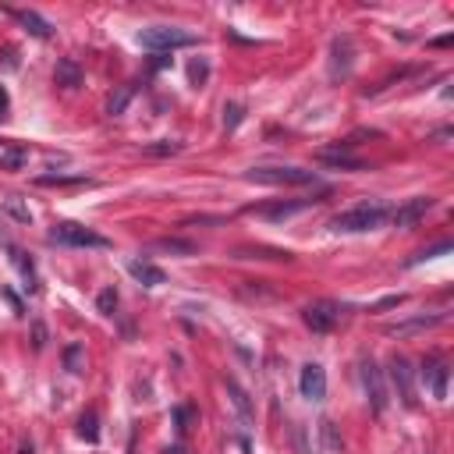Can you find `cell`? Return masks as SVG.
Returning a JSON list of instances; mask_svg holds the SVG:
<instances>
[{"label":"cell","instance_id":"obj_1","mask_svg":"<svg viewBox=\"0 0 454 454\" xmlns=\"http://www.w3.org/2000/svg\"><path fill=\"white\" fill-rule=\"evenodd\" d=\"M390 216V209L383 202H362L355 209H345V213H337L330 220V227L337 235H359V231H373V227H380L383 220Z\"/></svg>","mask_w":454,"mask_h":454},{"label":"cell","instance_id":"obj_2","mask_svg":"<svg viewBox=\"0 0 454 454\" xmlns=\"http://www.w3.org/2000/svg\"><path fill=\"white\" fill-rule=\"evenodd\" d=\"M139 46L153 50V53H170V50H181V46H195V36L174 25H149L139 32Z\"/></svg>","mask_w":454,"mask_h":454},{"label":"cell","instance_id":"obj_3","mask_svg":"<svg viewBox=\"0 0 454 454\" xmlns=\"http://www.w3.org/2000/svg\"><path fill=\"white\" fill-rule=\"evenodd\" d=\"M245 181L256 185H316V170L305 167H252L245 170Z\"/></svg>","mask_w":454,"mask_h":454},{"label":"cell","instance_id":"obj_4","mask_svg":"<svg viewBox=\"0 0 454 454\" xmlns=\"http://www.w3.org/2000/svg\"><path fill=\"white\" fill-rule=\"evenodd\" d=\"M50 242L57 245H71V249H110V242L96 231H89V227L82 223H71V220H61L50 227Z\"/></svg>","mask_w":454,"mask_h":454},{"label":"cell","instance_id":"obj_5","mask_svg":"<svg viewBox=\"0 0 454 454\" xmlns=\"http://www.w3.org/2000/svg\"><path fill=\"white\" fill-rule=\"evenodd\" d=\"M390 383L397 390V397H401L405 408H415L419 405V394H415V369L405 355H394L390 359Z\"/></svg>","mask_w":454,"mask_h":454},{"label":"cell","instance_id":"obj_6","mask_svg":"<svg viewBox=\"0 0 454 454\" xmlns=\"http://www.w3.org/2000/svg\"><path fill=\"white\" fill-rule=\"evenodd\" d=\"M340 316H345V309H340L337 302H326V298L302 309V319H305V326H309L312 333H330V330L340 323Z\"/></svg>","mask_w":454,"mask_h":454},{"label":"cell","instance_id":"obj_7","mask_svg":"<svg viewBox=\"0 0 454 454\" xmlns=\"http://www.w3.org/2000/svg\"><path fill=\"white\" fill-rule=\"evenodd\" d=\"M355 68V39L352 36H337L330 43V78L340 82V78H348Z\"/></svg>","mask_w":454,"mask_h":454},{"label":"cell","instance_id":"obj_8","mask_svg":"<svg viewBox=\"0 0 454 454\" xmlns=\"http://www.w3.org/2000/svg\"><path fill=\"white\" fill-rule=\"evenodd\" d=\"M362 387H366V397H369V408L376 415H383V408H387V383H383V369L373 359L362 362Z\"/></svg>","mask_w":454,"mask_h":454},{"label":"cell","instance_id":"obj_9","mask_svg":"<svg viewBox=\"0 0 454 454\" xmlns=\"http://www.w3.org/2000/svg\"><path fill=\"white\" fill-rule=\"evenodd\" d=\"M298 390L305 401H323L326 397V373L319 362H305L302 373H298Z\"/></svg>","mask_w":454,"mask_h":454},{"label":"cell","instance_id":"obj_10","mask_svg":"<svg viewBox=\"0 0 454 454\" xmlns=\"http://www.w3.org/2000/svg\"><path fill=\"white\" fill-rule=\"evenodd\" d=\"M429 209H433V195H415V199H408L405 206L390 209L387 220H394V227H412V223H419Z\"/></svg>","mask_w":454,"mask_h":454},{"label":"cell","instance_id":"obj_11","mask_svg":"<svg viewBox=\"0 0 454 454\" xmlns=\"http://www.w3.org/2000/svg\"><path fill=\"white\" fill-rule=\"evenodd\" d=\"M348 146H355V142H340V146L319 149L316 156H319L323 163L337 167V170H362V160H359V156H352V153H348Z\"/></svg>","mask_w":454,"mask_h":454},{"label":"cell","instance_id":"obj_12","mask_svg":"<svg viewBox=\"0 0 454 454\" xmlns=\"http://www.w3.org/2000/svg\"><path fill=\"white\" fill-rule=\"evenodd\" d=\"M447 376H450V369H447V362H436V359H429V362H422V380L429 383V390H433V397H447Z\"/></svg>","mask_w":454,"mask_h":454},{"label":"cell","instance_id":"obj_13","mask_svg":"<svg viewBox=\"0 0 454 454\" xmlns=\"http://www.w3.org/2000/svg\"><path fill=\"white\" fill-rule=\"evenodd\" d=\"M443 323V312H433V316H415V319H405V323H394L387 326V337H408V333H422L429 326H440Z\"/></svg>","mask_w":454,"mask_h":454},{"label":"cell","instance_id":"obj_14","mask_svg":"<svg viewBox=\"0 0 454 454\" xmlns=\"http://www.w3.org/2000/svg\"><path fill=\"white\" fill-rule=\"evenodd\" d=\"M128 273H132L139 284H146V288H160V284H167V273H163L160 266L146 263V259H132V263H128Z\"/></svg>","mask_w":454,"mask_h":454},{"label":"cell","instance_id":"obj_15","mask_svg":"<svg viewBox=\"0 0 454 454\" xmlns=\"http://www.w3.org/2000/svg\"><path fill=\"white\" fill-rule=\"evenodd\" d=\"M312 202H319V199H291V202H277V206H263V209H259V216H270V220H288V216H295V213L309 209Z\"/></svg>","mask_w":454,"mask_h":454},{"label":"cell","instance_id":"obj_16","mask_svg":"<svg viewBox=\"0 0 454 454\" xmlns=\"http://www.w3.org/2000/svg\"><path fill=\"white\" fill-rule=\"evenodd\" d=\"M135 92H139V82H128V85H121L118 92H114L106 99V114H110V118H121V114L128 110V103L135 99Z\"/></svg>","mask_w":454,"mask_h":454},{"label":"cell","instance_id":"obj_17","mask_svg":"<svg viewBox=\"0 0 454 454\" xmlns=\"http://www.w3.org/2000/svg\"><path fill=\"white\" fill-rule=\"evenodd\" d=\"M53 78H57V85H64V89L82 85V68H78V61H71V57H64V61H57Z\"/></svg>","mask_w":454,"mask_h":454},{"label":"cell","instance_id":"obj_18","mask_svg":"<svg viewBox=\"0 0 454 454\" xmlns=\"http://www.w3.org/2000/svg\"><path fill=\"white\" fill-rule=\"evenodd\" d=\"M18 22L29 29V36H36V39H50L53 36V25L43 18V15H36V11H18Z\"/></svg>","mask_w":454,"mask_h":454},{"label":"cell","instance_id":"obj_19","mask_svg":"<svg viewBox=\"0 0 454 454\" xmlns=\"http://www.w3.org/2000/svg\"><path fill=\"white\" fill-rule=\"evenodd\" d=\"M227 387V394H231V405L238 408V415H242V422H252V401H249V394L235 383V380H227L223 383Z\"/></svg>","mask_w":454,"mask_h":454},{"label":"cell","instance_id":"obj_20","mask_svg":"<svg viewBox=\"0 0 454 454\" xmlns=\"http://www.w3.org/2000/svg\"><path fill=\"white\" fill-rule=\"evenodd\" d=\"M153 249L156 252H170V256H195V245L185 242V238H160V242H153Z\"/></svg>","mask_w":454,"mask_h":454},{"label":"cell","instance_id":"obj_21","mask_svg":"<svg viewBox=\"0 0 454 454\" xmlns=\"http://www.w3.org/2000/svg\"><path fill=\"white\" fill-rule=\"evenodd\" d=\"M11 259H15L18 273L25 277V288H29V291H36V266H32V259H29L22 249H15V245H11Z\"/></svg>","mask_w":454,"mask_h":454},{"label":"cell","instance_id":"obj_22","mask_svg":"<svg viewBox=\"0 0 454 454\" xmlns=\"http://www.w3.org/2000/svg\"><path fill=\"white\" fill-rule=\"evenodd\" d=\"M319 433H323V447H326V450H333V454H340L345 440H340V433H337V426H333L330 419H323V422H319Z\"/></svg>","mask_w":454,"mask_h":454},{"label":"cell","instance_id":"obj_23","mask_svg":"<svg viewBox=\"0 0 454 454\" xmlns=\"http://www.w3.org/2000/svg\"><path fill=\"white\" fill-rule=\"evenodd\" d=\"M64 369L68 373H82L85 369V348L82 345H68L64 348Z\"/></svg>","mask_w":454,"mask_h":454},{"label":"cell","instance_id":"obj_24","mask_svg":"<svg viewBox=\"0 0 454 454\" xmlns=\"http://www.w3.org/2000/svg\"><path fill=\"white\" fill-rule=\"evenodd\" d=\"M242 121H245V103H227V106H223V128L235 132Z\"/></svg>","mask_w":454,"mask_h":454},{"label":"cell","instance_id":"obj_25","mask_svg":"<svg viewBox=\"0 0 454 454\" xmlns=\"http://www.w3.org/2000/svg\"><path fill=\"white\" fill-rule=\"evenodd\" d=\"M78 433H82L89 443L99 440V419H96V412H85V415L78 419Z\"/></svg>","mask_w":454,"mask_h":454},{"label":"cell","instance_id":"obj_26","mask_svg":"<svg viewBox=\"0 0 454 454\" xmlns=\"http://www.w3.org/2000/svg\"><path fill=\"white\" fill-rule=\"evenodd\" d=\"M443 252H450V242H436L433 249H422V252H415L405 266H419V263H426V259H436V256H443Z\"/></svg>","mask_w":454,"mask_h":454},{"label":"cell","instance_id":"obj_27","mask_svg":"<svg viewBox=\"0 0 454 454\" xmlns=\"http://www.w3.org/2000/svg\"><path fill=\"white\" fill-rule=\"evenodd\" d=\"M4 209H8V213H11V216H15L18 223H29V220H32V213H29V206H25V202H22L18 195H11V199L4 202Z\"/></svg>","mask_w":454,"mask_h":454},{"label":"cell","instance_id":"obj_28","mask_svg":"<svg viewBox=\"0 0 454 454\" xmlns=\"http://www.w3.org/2000/svg\"><path fill=\"white\" fill-rule=\"evenodd\" d=\"M149 156H174V153H181V142H149V146H142Z\"/></svg>","mask_w":454,"mask_h":454},{"label":"cell","instance_id":"obj_29","mask_svg":"<svg viewBox=\"0 0 454 454\" xmlns=\"http://www.w3.org/2000/svg\"><path fill=\"white\" fill-rule=\"evenodd\" d=\"M96 305H99L103 316H114V309H118V291H114V288H103L99 298H96Z\"/></svg>","mask_w":454,"mask_h":454},{"label":"cell","instance_id":"obj_30","mask_svg":"<svg viewBox=\"0 0 454 454\" xmlns=\"http://www.w3.org/2000/svg\"><path fill=\"white\" fill-rule=\"evenodd\" d=\"M192 408L188 405H181V408H174V422H178V433H188V422H192Z\"/></svg>","mask_w":454,"mask_h":454},{"label":"cell","instance_id":"obj_31","mask_svg":"<svg viewBox=\"0 0 454 454\" xmlns=\"http://www.w3.org/2000/svg\"><path fill=\"white\" fill-rule=\"evenodd\" d=\"M85 178H64V174H43L39 185H82Z\"/></svg>","mask_w":454,"mask_h":454},{"label":"cell","instance_id":"obj_32","mask_svg":"<svg viewBox=\"0 0 454 454\" xmlns=\"http://www.w3.org/2000/svg\"><path fill=\"white\" fill-rule=\"evenodd\" d=\"M209 75V68H206V61H192V68H188V78H192V85L199 89V82Z\"/></svg>","mask_w":454,"mask_h":454},{"label":"cell","instance_id":"obj_33","mask_svg":"<svg viewBox=\"0 0 454 454\" xmlns=\"http://www.w3.org/2000/svg\"><path fill=\"white\" fill-rule=\"evenodd\" d=\"M22 163H25V149H11L0 156V167H22Z\"/></svg>","mask_w":454,"mask_h":454},{"label":"cell","instance_id":"obj_34","mask_svg":"<svg viewBox=\"0 0 454 454\" xmlns=\"http://www.w3.org/2000/svg\"><path fill=\"white\" fill-rule=\"evenodd\" d=\"M401 302H405V295H390V298H383V302L369 305V312H380V309H394V305H401Z\"/></svg>","mask_w":454,"mask_h":454},{"label":"cell","instance_id":"obj_35","mask_svg":"<svg viewBox=\"0 0 454 454\" xmlns=\"http://www.w3.org/2000/svg\"><path fill=\"white\" fill-rule=\"evenodd\" d=\"M32 337H36V340H32V348L39 352V348L46 345V326H43V323H36V326H32Z\"/></svg>","mask_w":454,"mask_h":454},{"label":"cell","instance_id":"obj_36","mask_svg":"<svg viewBox=\"0 0 454 454\" xmlns=\"http://www.w3.org/2000/svg\"><path fill=\"white\" fill-rule=\"evenodd\" d=\"M8 106H11V99H8V89L0 85V118H4V114H8Z\"/></svg>","mask_w":454,"mask_h":454},{"label":"cell","instance_id":"obj_37","mask_svg":"<svg viewBox=\"0 0 454 454\" xmlns=\"http://www.w3.org/2000/svg\"><path fill=\"white\" fill-rule=\"evenodd\" d=\"M15 57H18V53L8 46V50H4V64H8V68H18V61H15Z\"/></svg>","mask_w":454,"mask_h":454},{"label":"cell","instance_id":"obj_38","mask_svg":"<svg viewBox=\"0 0 454 454\" xmlns=\"http://www.w3.org/2000/svg\"><path fill=\"white\" fill-rule=\"evenodd\" d=\"M167 454H185V447H167Z\"/></svg>","mask_w":454,"mask_h":454}]
</instances>
